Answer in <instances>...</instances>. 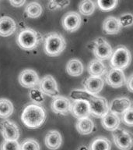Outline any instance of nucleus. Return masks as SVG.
Returning <instances> with one entry per match:
<instances>
[{
  "instance_id": "27",
  "label": "nucleus",
  "mask_w": 133,
  "mask_h": 150,
  "mask_svg": "<svg viewBox=\"0 0 133 150\" xmlns=\"http://www.w3.org/2000/svg\"><path fill=\"white\" fill-rule=\"evenodd\" d=\"M95 3L90 0L82 1L79 5V13L83 16H90L95 10Z\"/></svg>"
},
{
  "instance_id": "13",
  "label": "nucleus",
  "mask_w": 133,
  "mask_h": 150,
  "mask_svg": "<svg viewBox=\"0 0 133 150\" xmlns=\"http://www.w3.org/2000/svg\"><path fill=\"white\" fill-rule=\"evenodd\" d=\"M71 102L68 98L58 96L53 98L51 103V110L56 114L68 115L70 112Z\"/></svg>"
},
{
  "instance_id": "26",
  "label": "nucleus",
  "mask_w": 133,
  "mask_h": 150,
  "mask_svg": "<svg viewBox=\"0 0 133 150\" xmlns=\"http://www.w3.org/2000/svg\"><path fill=\"white\" fill-rule=\"evenodd\" d=\"M43 9L41 5L37 2H30L25 8L26 15L30 18H37L41 15Z\"/></svg>"
},
{
  "instance_id": "19",
  "label": "nucleus",
  "mask_w": 133,
  "mask_h": 150,
  "mask_svg": "<svg viewBox=\"0 0 133 150\" xmlns=\"http://www.w3.org/2000/svg\"><path fill=\"white\" fill-rule=\"evenodd\" d=\"M121 120L118 115L109 112L101 118L103 127L107 131H114L119 127Z\"/></svg>"
},
{
  "instance_id": "12",
  "label": "nucleus",
  "mask_w": 133,
  "mask_h": 150,
  "mask_svg": "<svg viewBox=\"0 0 133 150\" xmlns=\"http://www.w3.org/2000/svg\"><path fill=\"white\" fill-rule=\"evenodd\" d=\"M106 82L109 86L114 88H121L125 84L126 78L123 70L111 69L106 73Z\"/></svg>"
},
{
  "instance_id": "1",
  "label": "nucleus",
  "mask_w": 133,
  "mask_h": 150,
  "mask_svg": "<svg viewBox=\"0 0 133 150\" xmlns=\"http://www.w3.org/2000/svg\"><path fill=\"white\" fill-rule=\"evenodd\" d=\"M21 120L28 128H39L46 120V111L36 103L29 104L23 110Z\"/></svg>"
},
{
  "instance_id": "17",
  "label": "nucleus",
  "mask_w": 133,
  "mask_h": 150,
  "mask_svg": "<svg viewBox=\"0 0 133 150\" xmlns=\"http://www.w3.org/2000/svg\"><path fill=\"white\" fill-rule=\"evenodd\" d=\"M62 142V138L59 131L56 130L49 131L45 135L44 143L46 147L50 150H57Z\"/></svg>"
},
{
  "instance_id": "9",
  "label": "nucleus",
  "mask_w": 133,
  "mask_h": 150,
  "mask_svg": "<svg viewBox=\"0 0 133 150\" xmlns=\"http://www.w3.org/2000/svg\"><path fill=\"white\" fill-rule=\"evenodd\" d=\"M0 131L5 140L7 141H17L20 135L18 126L7 119L0 122Z\"/></svg>"
},
{
  "instance_id": "18",
  "label": "nucleus",
  "mask_w": 133,
  "mask_h": 150,
  "mask_svg": "<svg viewBox=\"0 0 133 150\" xmlns=\"http://www.w3.org/2000/svg\"><path fill=\"white\" fill-rule=\"evenodd\" d=\"M16 23L13 19L9 16L0 17V36L8 37L16 31Z\"/></svg>"
},
{
  "instance_id": "35",
  "label": "nucleus",
  "mask_w": 133,
  "mask_h": 150,
  "mask_svg": "<svg viewBox=\"0 0 133 150\" xmlns=\"http://www.w3.org/2000/svg\"><path fill=\"white\" fill-rule=\"evenodd\" d=\"M30 93V98H32L33 100H34V102H36V103H41L44 101L43 94L41 92V91L38 88H32Z\"/></svg>"
},
{
  "instance_id": "24",
  "label": "nucleus",
  "mask_w": 133,
  "mask_h": 150,
  "mask_svg": "<svg viewBox=\"0 0 133 150\" xmlns=\"http://www.w3.org/2000/svg\"><path fill=\"white\" fill-rule=\"evenodd\" d=\"M111 142L103 136L97 137L90 144V150H111Z\"/></svg>"
},
{
  "instance_id": "15",
  "label": "nucleus",
  "mask_w": 133,
  "mask_h": 150,
  "mask_svg": "<svg viewBox=\"0 0 133 150\" xmlns=\"http://www.w3.org/2000/svg\"><path fill=\"white\" fill-rule=\"evenodd\" d=\"M132 107V101L127 97H119L113 99L109 105V112L114 114L122 115Z\"/></svg>"
},
{
  "instance_id": "23",
  "label": "nucleus",
  "mask_w": 133,
  "mask_h": 150,
  "mask_svg": "<svg viewBox=\"0 0 133 150\" xmlns=\"http://www.w3.org/2000/svg\"><path fill=\"white\" fill-rule=\"evenodd\" d=\"M66 71L70 76L79 77L84 71L83 64L77 59H72L69 60L66 65Z\"/></svg>"
},
{
  "instance_id": "2",
  "label": "nucleus",
  "mask_w": 133,
  "mask_h": 150,
  "mask_svg": "<svg viewBox=\"0 0 133 150\" xmlns=\"http://www.w3.org/2000/svg\"><path fill=\"white\" fill-rule=\"evenodd\" d=\"M66 42L62 35L59 33L52 32L47 35L44 40V52L51 57L58 56L65 50Z\"/></svg>"
},
{
  "instance_id": "29",
  "label": "nucleus",
  "mask_w": 133,
  "mask_h": 150,
  "mask_svg": "<svg viewBox=\"0 0 133 150\" xmlns=\"http://www.w3.org/2000/svg\"><path fill=\"white\" fill-rule=\"evenodd\" d=\"M20 150H41L39 143L32 138H27L20 144Z\"/></svg>"
},
{
  "instance_id": "33",
  "label": "nucleus",
  "mask_w": 133,
  "mask_h": 150,
  "mask_svg": "<svg viewBox=\"0 0 133 150\" xmlns=\"http://www.w3.org/2000/svg\"><path fill=\"white\" fill-rule=\"evenodd\" d=\"M70 4L69 1H62V2H57V1H50L48 2V7L50 10H55V9H63Z\"/></svg>"
},
{
  "instance_id": "21",
  "label": "nucleus",
  "mask_w": 133,
  "mask_h": 150,
  "mask_svg": "<svg viewBox=\"0 0 133 150\" xmlns=\"http://www.w3.org/2000/svg\"><path fill=\"white\" fill-rule=\"evenodd\" d=\"M107 72V67L102 61L97 59L90 62L88 65V73L91 77H100Z\"/></svg>"
},
{
  "instance_id": "32",
  "label": "nucleus",
  "mask_w": 133,
  "mask_h": 150,
  "mask_svg": "<svg viewBox=\"0 0 133 150\" xmlns=\"http://www.w3.org/2000/svg\"><path fill=\"white\" fill-rule=\"evenodd\" d=\"M1 150H20V143L17 141L4 140L1 145Z\"/></svg>"
},
{
  "instance_id": "7",
  "label": "nucleus",
  "mask_w": 133,
  "mask_h": 150,
  "mask_svg": "<svg viewBox=\"0 0 133 150\" xmlns=\"http://www.w3.org/2000/svg\"><path fill=\"white\" fill-rule=\"evenodd\" d=\"M38 88L43 95H46L53 98L58 96L59 94L57 81L51 75H45L40 80Z\"/></svg>"
},
{
  "instance_id": "30",
  "label": "nucleus",
  "mask_w": 133,
  "mask_h": 150,
  "mask_svg": "<svg viewBox=\"0 0 133 150\" xmlns=\"http://www.w3.org/2000/svg\"><path fill=\"white\" fill-rule=\"evenodd\" d=\"M98 7L100 8L102 11H111L114 9L118 4V1L117 0H112V1H103V0H99L97 2Z\"/></svg>"
},
{
  "instance_id": "20",
  "label": "nucleus",
  "mask_w": 133,
  "mask_h": 150,
  "mask_svg": "<svg viewBox=\"0 0 133 150\" xmlns=\"http://www.w3.org/2000/svg\"><path fill=\"white\" fill-rule=\"evenodd\" d=\"M121 29L118 19L114 16H108L103 23V30L106 35H116Z\"/></svg>"
},
{
  "instance_id": "11",
  "label": "nucleus",
  "mask_w": 133,
  "mask_h": 150,
  "mask_svg": "<svg viewBox=\"0 0 133 150\" xmlns=\"http://www.w3.org/2000/svg\"><path fill=\"white\" fill-rule=\"evenodd\" d=\"M82 23L81 16L75 11L68 12L62 19V28L67 31L74 32L79 28Z\"/></svg>"
},
{
  "instance_id": "34",
  "label": "nucleus",
  "mask_w": 133,
  "mask_h": 150,
  "mask_svg": "<svg viewBox=\"0 0 133 150\" xmlns=\"http://www.w3.org/2000/svg\"><path fill=\"white\" fill-rule=\"evenodd\" d=\"M133 109L132 106L129 108L127 111L124 112L122 114V120L126 125H128L129 127H132L133 124Z\"/></svg>"
},
{
  "instance_id": "6",
  "label": "nucleus",
  "mask_w": 133,
  "mask_h": 150,
  "mask_svg": "<svg viewBox=\"0 0 133 150\" xmlns=\"http://www.w3.org/2000/svg\"><path fill=\"white\" fill-rule=\"evenodd\" d=\"M93 42V52L97 59L103 61L111 58L113 49L107 40L102 38H98Z\"/></svg>"
},
{
  "instance_id": "31",
  "label": "nucleus",
  "mask_w": 133,
  "mask_h": 150,
  "mask_svg": "<svg viewBox=\"0 0 133 150\" xmlns=\"http://www.w3.org/2000/svg\"><path fill=\"white\" fill-rule=\"evenodd\" d=\"M118 19L119 23L121 28H127L132 25L133 23V16L130 13L121 14Z\"/></svg>"
},
{
  "instance_id": "4",
  "label": "nucleus",
  "mask_w": 133,
  "mask_h": 150,
  "mask_svg": "<svg viewBox=\"0 0 133 150\" xmlns=\"http://www.w3.org/2000/svg\"><path fill=\"white\" fill-rule=\"evenodd\" d=\"M131 60L132 56L130 51L126 47L121 45L117 47L112 52L110 65L112 69L123 70L130 65Z\"/></svg>"
},
{
  "instance_id": "3",
  "label": "nucleus",
  "mask_w": 133,
  "mask_h": 150,
  "mask_svg": "<svg viewBox=\"0 0 133 150\" xmlns=\"http://www.w3.org/2000/svg\"><path fill=\"white\" fill-rule=\"evenodd\" d=\"M41 37L39 33L32 28H25L20 31L16 38L19 47L25 51L34 50L39 45Z\"/></svg>"
},
{
  "instance_id": "37",
  "label": "nucleus",
  "mask_w": 133,
  "mask_h": 150,
  "mask_svg": "<svg viewBox=\"0 0 133 150\" xmlns=\"http://www.w3.org/2000/svg\"><path fill=\"white\" fill-rule=\"evenodd\" d=\"M9 3L14 7H20L23 6L26 3V1L21 0V1H9Z\"/></svg>"
},
{
  "instance_id": "28",
  "label": "nucleus",
  "mask_w": 133,
  "mask_h": 150,
  "mask_svg": "<svg viewBox=\"0 0 133 150\" xmlns=\"http://www.w3.org/2000/svg\"><path fill=\"white\" fill-rule=\"evenodd\" d=\"M93 96L89 94L87 91L85 90H80V89H77V90H72L70 93V97L73 100H86L89 101Z\"/></svg>"
},
{
  "instance_id": "36",
  "label": "nucleus",
  "mask_w": 133,
  "mask_h": 150,
  "mask_svg": "<svg viewBox=\"0 0 133 150\" xmlns=\"http://www.w3.org/2000/svg\"><path fill=\"white\" fill-rule=\"evenodd\" d=\"M132 81H133V75L131 74L128 78L126 81V85H127V88L128 89V91L130 92L133 91V86H132Z\"/></svg>"
},
{
  "instance_id": "14",
  "label": "nucleus",
  "mask_w": 133,
  "mask_h": 150,
  "mask_svg": "<svg viewBox=\"0 0 133 150\" xmlns=\"http://www.w3.org/2000/svg\"><path fill=\"white\" fill-rule=\"evenodd\" d=\"M70 112L75 118L82 119L90 115L89 102L86 100H75L71 104Z\"/></svg>"
},
{
  "instance_id": "25",
  "label": "nucleus",
  "mask_w": 133,
  "mask_h": 150,
  "mask_svg": "<svg viewBox=\"0 0 133 150\" xmlns=\"http://www.w3.org/2000/svg\"><path fill=\"white\" fill-rule=\"evenodd\" d=\"M14 107L10 100L7 98H0V118L6 120L13 112Z\"/></svg>"
},
{
  "instance_id": "8",
  "label": "nucleus",
  "mask_w": 133,
  "mask_h": 150,
  "mask_svg": "<svg viewBox=\"0 0 133 150\" xmlns=\"http://www.w3.org/2000/svg\"><path fill=\"white\" fill-rule=\"evenodd\" d=\"M113 140L120 150H130L132 147V138L128 131L123 128H118L112 133Z\"/></svg>"
},
{
  "instance_id": "10",
  "label": "nucleus",
  "mask_w": 133,
  "mask_h": 150,
  "mask_svg": "<svg viewBox=\"0 0 133 150\" xmlns=\"http://www.w3.org/2000/svg\"><path fill=\"white\" fill-rule=\"evenodd\" d=\"M18 81L22 87L32 89L38 86L40 78L36 71L31 69H25L20 72Z\"/></svg>"
},
{
  "instance_id": "5",
  "label": "nucleus",
  "mask_w": 133,
  "mask_h": 150,
  "mask_svg": "<svg viewBox=\"0 0 133 150\" xmlns=\"http://www.w3.org/2000/svg\"><path fill=\"white\" fill-rule=\"evenodd\" d=\"M90 115L97 118H102L107 112H109V104L104 97L93 96L88 101Z\"/></svg>"
},
{
  "instance_id": "16",
  "label": "nucleus",
  "mask_w": 133,
  "mask_h": 150,
  "mask_svg": "<svg viewBox=\"0 0 133 150\" xmlns=\"http://www.w3.org/2000/svg\"><path fill=\"white\" fill-rule=\"evenodd\" d=\"M104 81L100 77H89L83 83L84 90L92 96H97L102 91Z\"/></svg>"
},
{
  "instance_id": "22",
  "label": "nucleus",
  "mask_w": 133,
  "mask_h": 150,
  "mask_svg": "<svg viewBox=\"0 0 133 150\" xmlns=\"http://www.w3.org/2000/svg\"><path fill=\"white\" fill-rule=\"evenodd\" d=\"M76 128L79 134L87 135L93 132L94 129V123L90 117H85L77 120Z\"/></svg>"
}]
</instances>
